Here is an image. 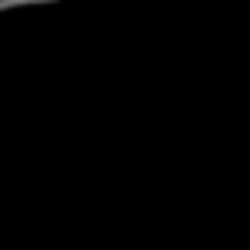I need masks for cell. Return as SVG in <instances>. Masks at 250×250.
Wrapping results in <instances>:
<instances>
[{
    "label": "cell",
    "mask_w": 250,
    "mask_h": 250,
    "mask_svg": "<svg viewBox=\"0 0 250 250\" xmlns=\"http://www.w3.org/2000/svg\"><path fill=\"white\" fill-rule=\"evenodd\" d=\"M28 4H56V0H0V11H11V7H28Z\"/></svg>",
    "instance_id": "1"
}]
</instances>
